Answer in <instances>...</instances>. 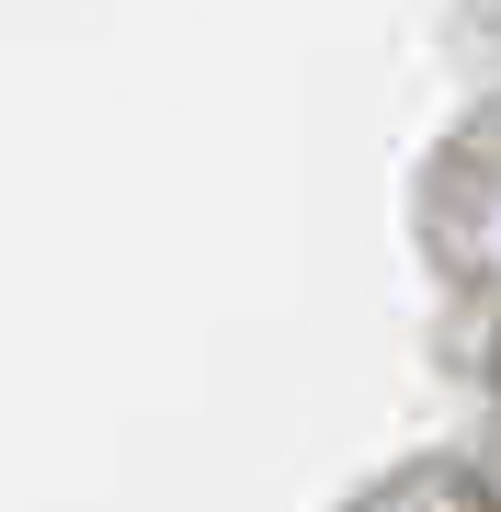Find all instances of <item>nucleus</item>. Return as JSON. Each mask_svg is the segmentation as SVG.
Returning <instances> with one entry per match:
<instances>
[{"label":"nucleus","instance_id":"1","mask_svg":"<svg viewBox=\"0 0 501 512\" xmlns=\"http://www.w3.org/2000/svg\"><path fill=\"white\" fill-rule=\"evenodd\" d=\"M479 512H501V501H479Z\"/></svg>","mask_w":501,"mask_h":512}]
</instances>
